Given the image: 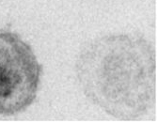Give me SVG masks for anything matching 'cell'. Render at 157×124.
<instances>
[{
    "instance_id": "6da1fadb",
    "label": "cell",
    "mask_w": 157,
    "mask_h": 124,
    "mask_svg": "<svg viewBox=\"0 0 157 124\" xmlns=\"http://www.w3.org/2000/svg\"><path fill=\"white\" fill-rule=\"evenodd\" d=\"M75 73L86 97L116 118H141L156 102V51L139 35L94 39L79 54Z\"/></svg>"
},
{
    "instance_id": "7a4b0ae2",
    "label": "cell",
    "mask_w": 157,
    "mask_h": 124,
    "mask_svg": "<svg viewBox=\"0 0 157 124\" xmlns=\"http://www.w3.org/2000/svg\"><path fill=\"white\" fill-rule=\"evenodd\" d=\"M41 66L32 48L15 32L0 28V115L12 116L37 97Z\"/></svg>"
}]
</instances>
